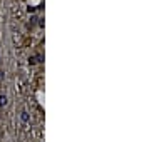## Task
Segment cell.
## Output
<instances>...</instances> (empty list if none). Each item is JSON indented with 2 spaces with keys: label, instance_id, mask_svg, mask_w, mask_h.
<instances>
[{
  "label": "cell",
  "instance_id": "cell-1",
  "mask_svg": "<svg viewBox=\"0 0 151 142\" xmlns=\"http://www.w3.org/2000/svg\"><path fill=\"white\" fill-rule=\"evenodd\" d=\"M5 104H7V97L2 95V97H0V105H5Z\"/></svg>",
  "mask_w": 151,
  "mask_h": 142
}]
</instances>
